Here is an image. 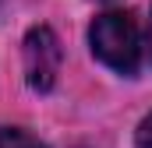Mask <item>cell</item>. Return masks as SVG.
<instances>
[{
    "instance_id": "cell-2",
    "label": "cell",
    "mask_w": 152,
    "mask_h": 148,
    "mask_svg": "<svg viewBox=\"0 0 152 148\" xmlns=\"http://www.w3.org/2000/svg\"><path fill=\"white\" fill-rule=\"evenodd\" d=\"M21 57H25V81L28 88L36 92H50L57 85V74H60V39L53 36V28L36 25L28 28L25 46H21Z\"/></svg>"
},
{
    "instance_id": "cell-1",
    "label": "cell",
    "mask_w": 152,
    "mask_h": 148,
    "mask_svg": "<svg viewBox=\"0 0 152 148\" xmlns=\"http://www.w3.org/2000/svg\"><path fill=\"white\" fill-rule=\"evenodd\" d=\"M88 42H92V53H96L110 71L124 74V78H131V74L138 71V64H142L138 25H134V18L124 14V11H106V14H99V18L92 21V28H88Z\"/></svg>"
},
{
    "instance_id": "cell-5",
    "label": "cell",
    "mask_w": 152,
    "mask_h": 148,
    "mask_svg": "<svg viewBox=\"0 0 152 148\" xmlns=\"http://www.w3.org/2000/svg\"><path fill=\"white\" fill-rule=\"evenodd\" d=\"M149 39H152V18H149Z\"/></svg>"
},
{
    "instance_id": "cell-4",
    "label": "cell",
    "mask_w": 152,
    "mask_h": 148,
    "mask_svg": "<svg viewBox=\"0 0 152 148\" xmlns=\"http://www.w3.org/2000/svg\"><path fill=\"white\" fill-rule=\"evenodd\" d=\"M134 148H152V113L138 123V134H134Z\"/></svg>"
},
{
    "instance_id": "cell-3",
    "label": "cell",
    "mask_w": 152,
    "mask_h": 148,
    "mask_svg": "<svg viewBox=\"0 0 152 148\" xmlns=\"http://www.w3.org/2000/svg\"><path fill=\"white\" fill-rule=\"evenodd\" d=\"M0 148H46V145L21 127H0Z\"/></svg>"
}]
</instances>
